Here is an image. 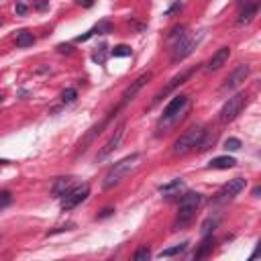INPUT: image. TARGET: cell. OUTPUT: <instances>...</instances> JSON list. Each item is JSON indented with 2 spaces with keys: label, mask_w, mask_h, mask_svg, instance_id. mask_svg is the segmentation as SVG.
Instances as JSON below:
<instances>
[{
  "label": "cell",
  "mask_w": 261,
  "mask_h": 261,
  "mask_svg": "<svg viewBox=\"0 0 261 261\" xmlns=\"http://www.w3.org/2000/svg\"><path fill=\"white\" fill-rule=\"evenodd\" d=\"M218 225V218H213V216H210V218H206V222H204V225H202V235H210V233H213V229Z\"/></svg>",
  "instance_id": "obj_23"
},
{
  "label": "cell",
  "mask_w": 261,
  "mask_h": 261,
  "mask_svg": "<svg viewBox=\"0 0 261 261\" xmlns=\"http://www.w3.org/2000/svg\"><path fill=\"white\" fill-rule=\"evenodd\" d=\"M90 194V186L88 184H82V186H76V188H70L64 196H61V208L64 210H71L76 208L78 204H82L86 198Z\"/></svg>",
  "instance_id": "obj_7"
},
{
  "label": "cell",
  "mask_w": 261,
  "mask_h": 261,
  "mask_svg": "<svg viewBox=\"0 0 261 261\" xmlns=\"http://www.w3.org/2000/svg\"><path fill=\"white\" fill-rule=\"evenodd\" d=\"M194 71H196V68H192V70H188V71H182V73H180V76H176V78H173V80H171V82L167 84V88H166V90H161V92H159V94L155 96V100H153V104H157V102L161 100V98H164V96H167V94H169V92H171L173 88H178V86H180V84H184L186 80H188V78L192 76V73H194Z\"/></svg>",
  "instance_id": "obj_13"
},
{
  "label": "cell",
  "mask_w": 261,
  "mask_h": 261,
  "mask_svg": "<svg viewBox=\"0 0 261 261\" xmlns=\"http://www.w3.org/2000/svg\"><path fill=\"white\" fill-rule=\"evenodd\" d=\"M245 104H247V96L243 92H239V94H235L233 98H229V100L225 102V106L220 108V122H225V125H227V122L235 120L243 113Z\"/></svg>",
  "instance_id": "obj_5"
},
{
  "label": "cell",
  "mask_w": 261,
  "mask_h": 261,
  "mask_svg": "<svg viewBox=\"0 0 261 261\" xmlns=\"http://www.w3.org/2000/svg\"><path fill=\"white\" fill-rule=\"evenodd\" d=\"M139 159H141L139 153H133V155H129V157H125V159L117 161V164L106 171V176H104V180H102V188H104V190H110V188H115L117 184H120L133 169H137V166H139Z\"/></svg>",
  "instance_id": "obj_1"
},
{
  "label": "cell",
  "mask_w": 261,
  "mask_h": 261,
  "mask_svg": "<svg viewBox=\"0 0 261 261\" xmlns=\"http://www.w3.org/2000/svg\"><path fill=\"white\" fill-rule=\"evenodd\" d=\"M76 96H78L76 90H73V88H68V90H64V94H61V100H64L66 104H70V102L76 100Z\"/></svg>",
  "instance_id": "obj_25"
},
{
  "label": "cell",
  "mask_w": 261,
  "mask_h": 261,
  "mask_svg": "<svg viewBox=\"0 0 261 261\" xmlns=\"http://www.w3.org/2000/svg\"><path fill=\"white\" fill-rule=\"evenodd\" d=\"M10 202H12V194H10L8 190H2V192H0V208L8 206Z\"/></svg>",
  "instance_id": "obj_27"
},
{
  "label": "cell",
  "mask_w": 261,
  "mask_h": 261,
  "mask_svg": "<svg viewBox=\"0 0 261 261\" xmlns=\"http://www.w3.org/2000/svg\"><path fill=\"white\" fill-rule=\"evenodd\" d=\"M241 145H243V143H241L239 139H235V137H231V139L225 141V149H227V151H239Z\"/></svg>",
  "instance_id": "obj_24"
},
{
  "label": "cell",
  "mask_w": 261,
  "mask_h": 261,
  "mask_svg": "<svg viewBox=\"0 0 261 261\" xmlns=\"http://www.w3.org/2000/svg\"><path fill=\"white\" fill-rule=\"evenodd\" d=\"M204 137H206L204 127H194L190 131H186L180 139L173 143V149H171L173 155H184V153L192 151V149H196V147H202Z\"/></svg>",
  "instance_id": "obj_2"
},
{
  "label": "cell",
  "mask_w": 261,
  "mask_h": 261,
  "mask_svg": "<svg viewBox=\"0 0 261 261\" xmlns=\"http://www.w3.org/2000/svg\"><path fill=\"white\" fill-rule=\"evenodd\" d=\"M33 4H35L37 10H45V8H49V2H47V0H33Z\"/></svg>",
  "instance_id": "obj_29"
},
{
  "label": "cell",
  "mask_w": 261,
  "mask_h": 261,
  "mask_svg": "<svg viewBox=\"0 0 261 261\" xmlns=\"http://www.w3.org/2000/svg\"><path fill=\"white\" fill-rule=\"evenodd\" d=\"M237 166V159L235 157H229V155H222V157H214L213 161L208 164L210 169H231Z\"/></svg>",
  "instance_id": "obj_14"
},
{
  "label": "cell",
  "mask_w": 261,
  "mask_h": 261,
  "mask_svg": "<svg viewBox=\"0 0 261 261\" xmlns=\"http://www.w3.org/2000/svg\"><path fill=\"white\" fill-rule=\"evenodd\" d=\"M104 59H106V45H100V47H98V51L94 53V61L104 64Z\"/></svg>",
  "instance_id": "obj_28"
},
{
  "label": "cell",
  "mask_w": 261,
  "mask_h": 261,
  "mask_svg": "<svg viewBox=\"0 0 261 261\" xmlns=\"http://www.w3.org/2000/svg\"><path fill=\"white\" fill-rule=\"evenodd\" d=\"M182 190H184V182L182 180H173V182H169L166 186H159V192L164 196H176Z\"/></svg>",
  "instance_id": "obj_17"
},
{
  "label": "cell",
  "mask_w": 261,
  "mask_h": 261,
  "mask_svg": "<svg viewBox=\"0 0 261 261\" xmlns=\"http://www.w3.org/2000/svg\"><path fill=\"white\" fill-rule=\"evenodd\" d=\"M0 102H2V94H0Z\"/></svg>",
  "instance_id": "obj_34"
},
{
  "label": "cell",
  "mask_w": 261,
  "mask_h": 261,
  "mask_svg": "<svg viewBox=\"0 0 261 261\" xmlns=\"http://www.w3.org/2000/svg\"><path fill=\"white\" fill-rule=\"evenodd\" d=\"M173 47V51H171V59L173 61H180L184 57H188L192 51H194V47H196V39H192V37L188 33H184L180 39H176L171 43Z\"/></svg>",
  "instance_id": "obj_8"
},
{
  "label": "cell",
  "mask_w": 261,
  "mask_h": 261,
  "mask_svg": "<svg viewBox=\"0 0 261 261\" xmlns=\"http://www.w3.org/2000/svg\"><path fill=\"white\" fill-rule=\"evenodd\" d=\"M188 249V243H182V245H176V247H169V249H164L159 253V257H173V255H180Z\"/></svg>",
  "instance_id": "obj_20"
},
{
  "label": "cell",
  "mask_w": 261,
  "mask_h": 261,
  "mask_svg": "<svg viewBox=\"0 0 261 261\" xmlns=\"http://www.w3.org/2000/svg\"><path fill=\"white\" fill-rule=\"evenodd\" d=\"M202 202V196L198 192H186L180 200V208H178V220H176V227H186L188 222L194 218L198 206Z\"/></svg>",
  "instance_id": "obj_3"
},
{
  "label": "cell",
  "mask_w": 261,
  "mask_h": 261,
  "mask_svg": "<svg viewBox=\"0 0 261 261\" xmlns=\"http://www.w3.org/2000/svg\"><path fill=\"white\" fill-rule=\"evenodd\" d=\"M17 12H19V15H24V12H27V4L19 2V4H17Z\"/></svg>",
  "instance_id": "obj_32"
},
{
  "label": "cell",
  "mask_w": 261,
  "mask_h": 261,
  "mask_svg": "<svg viewBox=\"0 0 261 261\" xmlns=\"http://www.w3.org/2000/svg\"><path fill=\"white\" fill-rule=\"evenodd\" d=\"M213 247H214V237H213V235H204V241H202V245H200V249L194 253V259L206 257L210 251H213Z\"/></svg>",
  "instance_id": "obj_16"
},
{
  "label": "cell",
  "mask_w": 261,
  "mask_h": 261,
  "mask_svg": "<svg viewBox=\"0 0 261 261\" xmlns=\"http://www.w3.org/2000/svg\"><path fill=\"white\" fill-rule=\"evenodd\" d=\"M249 71H251V68L247 64L237 66L231 71V76L225 80V84H222V90H233V88H237V86H241L247 80V76H249Z\"/></svg>",
  "instance_id": "obj_10"
},
{
  "label": "cell",
  "mask_w": 261,
  "mask_h": 261,
  "mask_svg": "<svg viewBox=\"0 0 261 261\" xmlns=\"http://www.w3.org/2000/svg\"><path fill=\"white\" fill-rule=\"evenodd\" d=\"M149 80H151V71H145V73H141V76L139 78H137L131 86H129V88L125 90V92H122V98H120V104L117 106V108H122V106H127L131 100H135V96L137 94H139L141 92V88H143V86L149 82Z\"/></svg>",
  "instance_id": "obj_9"
},
{
  "label": "cell",
  "mask_w": 261,
  "mask_h": 261,
  "mask_svg": "<svg viewBox=\"0 0 261 261\" xmlns=\"http://www.w3.org/2000/svg\"><path fill=\"white\" fill-rule=\"evenodd\" d=\"M257 10H259V4L257 2H253V4H249V6H245V8H241V15H239V24H247V23H251L253 21V17L257 15Z\"/></svg>",
  "instance_id": "obj_15"
},
{
  "label": "cell",
  "mask_w": 261,
  "mask_h": 261,
  "mask_svg": "<svg viewBox=\"0 0 261 261\" xmlns=\"http://www.w3.org/2000/svg\"><path fill=\"white\" fill-rule=\"evenodd\" d=\"M78 4L80 6H86V8H90L94 4V0H78Z\"/></svg>",
  "instance_id": "obj_31"
},
{
  "label": "cell",
  "mask_w": 261,
  "mask_h": 261,
  "mask_svg": "<svg viewBox=\"0 0 261 261\" xmlns=\"http://www.w3.org/2000/svg\"><path fill=\"white\" fill-rule=\"evenodd\" d=\"M113 57H129L131 55V47L129 45H117L113 51H110Z\"/></svg>",
  "instance_id": "obj_21"
},
{
  "label": "cell",
  "mask_w": 261,
  "mask_h": 261,
  "mask_svg": "<svg viewBox=\"0 0 261 261\" xmlns=\"http://www.w3.org/2000/svg\"><path fill=\"white\" fill-rule=\"evenodd\" d=\"M149 257H151V251H149L147 247H141V249L133 255V259H135V261H147Z\"/></svg>",
  "instance_id": "obj_26"
},
{
  "label": "cell",
  "mask_w": 261,
  "mask_h": 261,
  "mask_svg": "<svg viewBox=\"0 0 261 261\" xmlns=\"http://www.w3.org/2000/svg\"><path fill=\"white\" fill-rule=\"evenodd\" d=\"M186 106H188V96L184 94H178L171 98V102L164 108V119H161V125H176V122L182 119Z\"/></svg>",
  "instance_id": "obj_4"
},
{
  "label": "cell",
  "mask_w": 261,
  "mask_h": 261,
  "mask_svg": "<svg viewBox=\"0 0 261 261\" xmlns=\"http://www.w3.org/2000/svg\"><path fill=\"white\" fill-rule=\"evenodd\" d=\"M245 180L243 178H233V180H229L222 188L214 194V198H213V202L214 204H225V202H229V200H233L237 194H241L243 190H245Z\"/></svg>",
  "instance_id": "obj_6"
},
{
  "label": "cell",
  "mask_w": 261,
  "mask_h": 261,
  "mask_svg": "<svg viewBox=\"0 0 261 261\" xmlns=\"http://www.w3.org/2000/svg\"><path fill=\"white\" fill-rule=\"evenodd\" d=\"M110 213H113V208H104V210H102V214H100V218H104V216H110Z\"/></svg>",
  "instance_id": "obj_33"
},
{
  "label": "cell",
  "mask_w": 261,
  "mask_h": 261,
  "mask_svg": "<svg viewBox=\"0 0 261 261\" xmlns=\"http://www.w3.org/2000/svg\"><path fill=\"white\" fill-rule=\"evenodd\" d=\"M253 2H257V0H239V8H245V6H249V4H253Z\"/></svg>",
  "instance_id": "obj_30"
},
{
  "label": "cell",
  "mask_w": 261,
  "mask_h": 261,
  "mask_svg": "<svg viewBox=\"0 0 261 261\" xmlns=\"http://www.w3.org/2000/svg\"><path fill=\"white\" fill-rule=\"evenodd\" d=\"M122 137H125V122H122V125H119V127H117L115 135H113V137H110V141H108V143H106V145L102 147V151H100V153H98V159H100V161H102V159H106V157H108V155H110V153H113V151H115V149H117V147L120 145V141H122Z\"/></svg>",
  "instance_id": "obj_11"
},
{
  "label": "cell",
  "mask_w": 261,
  "mask_h": 261,
  "mask_svg": "<svg viewBox=\"0 0 261 261\" xmlns=\"http://www.w3.org/2000/svg\"><path fill=\"white\" fill-rule=\"evenodd\" d=\"M229 57H231V47H220L218 51H216L213 57H210L206 70H208V71H216V70H220V68L229 61Z\"/></svg>",
  "instance_id": "obj_12"
},
{
  "label": "cell",
  "mask_w": 261,
  "mask_h": 261,
  "mask_svg": "<svg viewBox=\"0 0 261 261\" xmlns=\"http://www.w3.org/2000/svg\"><path fill=\"white\" fill-rule=\"evenodd\" d=\"M70 188H71V178H57V182H55L51 192H53L55 198H61Z\"/></svg>",
  "instance_id": "obj_18"
},
{
  "label": "cell",
  "mask_w": 261,
  "mask_h": 261,
  "mask_svg": "<svg viewBox=\"0 0 261 261\" xmlns=\"http://www.w3.org/2000/svg\"><path fill=\"white\" fill-rule=\"evenodd\" d=\"M92 31H94V35H96V33H98V35H106V33L113 31V24H110L108 21H100Z\"/></svg>",
  "instance_id": "obj_22"
},
{
  "label": "cell",
  "mask_w": 261,
  "mask_h": 261,
  "mask_svg": "<svg viewBox=\"0 0 261 261\" xmlns=\"http://www.w3.org/2000/svg\"><path fill=\"white\" fill-rule=\"evenodd\" d=\"M33 43H35L33 33H29V31H19L17 33V45L19 47H31Z\"/></svg>",
  "instance_id": "obj_19"
}]
</instances>
